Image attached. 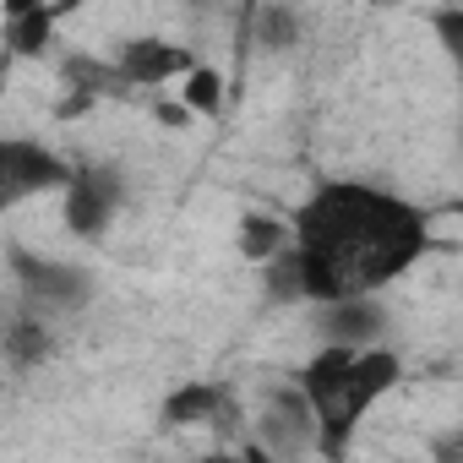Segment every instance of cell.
<instances>
[{
  "label": "cell",
  "mask_w": 463,
  "mask_h": 463,
  "mask_svg": "<svg viewBox=\"0 0 463 463\" xmlns=\"http://www.w3.org/2000/svg\"><path fill=\"white\" fill-rule=\"evenodd\" d=\"M289 223L306 268V306L376 295L430 251V213L371 180H317Z\"/></svg>",
  "instance_id": "obj_1"
},
{
  "label": "cell",
  "mask_w": 463,
  "mask_h": 463,
  "mask_svg": "<svg viewBox=\"0 0 463 463\" xmlns=\"http://www.w3.org/2000/svg\"><path fill=\"white\" fill-rule=\"evenodd\" d=\"M300 387L311 392L317 403V452L322 458H344L349 452V436L365 425V414L403 382V360L387 349V344H322L300 371Z\"/></svg>",
  "instance_id": "obj_2"
},
{
  "label": "cell",
  "mask_w": 463,
  "mask_h": 463,
  "mask_svg": "<svg viewBox=\"0 0 463 463\" xmlns=\"http://www.w3.org/2000/svg\"><path fill=\"white\" fill-rule=\"evenodd\" d=\"M71 180H77V164H66L44 142H28V137L0 142V207H23L28 196L66 191Z\"/></svg>",
  "instance_id": "obj_3"
},
{
  "label": "cell",
  "mask_w": 463,
  "mask_h": 463,
  "mask_svg": "<svg viewBox=\"0 0 463 463\" xmlns=\"http://www.w3.org/2000/svg\"><path fill=\"white\" fill-rule=\"evenodd\" d=\"M257 452H273V458H300V452H317L322 430H317V403L311 392L300 387V376L279 382L262 403V420H257Z\"/></svg>",
  "instance_id": "obj_4"
},
{
  "label": "cell",
  "mask_w": 463,
  "mask_h": 463,
  "mask_svg": "<svg viewBox=\"0 0 463 463\" xmlns=\"http://www.w3.org/2000/svg\"><path fill=\"white\" fill-rule=\"evenodd\" d=\"M61 196H66L61 207H66L71 235L77 241H104L115 213H120V202H126V180H120L115 164H77V180Z\"/></svg>",
  "instance_id": "obj_5"
},
{
  "label": "cell",
  "mask_w": 463,
  "mask_h": 463,
  "mask_svg": "<svg viewBox=\"0 0 463 463\" xmlns=\"http://www.w3.org/2000/svg\"><path fill=\"white\" fill-rule=\"evenodd\" d=\"M12 273H17V289L44 306V311H71L93 295V273L77 268V262H55V257H33L28 246H12Z\"/></svg>",
  "instance_id": "obj_6"
},
{
  "label": "cell",
  "mask_w": 463,
  "mask_h": 463,
  "mask_svg": "<svg viewBox=\"0 0 463 463\" xmlns=\"http://www.w3.org/2000/svg\"><path fill=\"white\" fill-rule=\"evenodd\" d=\"M158 420L175 425V430H191V425L235 430L246 414H241V403H235V387H223V382H185V387H175V392L164 398Z\"/></svg>",
  "instance_id": "obj_7"
},
{
  "label": "cell",
  "mask_w": 463,
  "mask_h": 463,
  "mask_svg": "<svg viewBox=\"0 0 463 463\" xmlns=\"http://www.w3.org/2000/svg\"><path fill=\"white\" fill-rule=\"evenodd\" d=\"M120 71L131 77V88H169V82H185V71L196 66V55L175 39H158V33H137L120 44Z\"/></svg>",
  "instance_id": "obj_8"
},
{
  "label": "cell",
  "mask_w": 463,
  "mask_h": 463,
  "mask_svg": "<svg viewBox=\"0 0 463 463\" xmlns=\"http://www.w3.org/2000/svg\"><path fill=\"white\" fill-rule=\"evenodd\" d=\"M317 311V338L322 344H382L387 333V311L376 295H349V300H327V306H311Z\"/></svg>",
  "instance_id": "obj_9"
},
{
  "label": "cell",
  "mask_w": 463,
  "mask_h": 463,
  "mask_svg": "<svg viewBox=\"0 0 463 463\" xmlns=\"http://www.w3.org/2000/svg\"><path fill=\"white\" fill-rule=\"evenodd\" d=\"M61 77H66L71 93H88L93 104H104V99H131V93H137L131 77L120 71V61H99V55H66V61H61Z\"/></svg>",
  "instance_id": "obj_10"
},
{
  "label": "cell",
  "mask_w": 463,
  "mask_h": 463,
  "mask_svg": "<svg viewBox=\"0 0 463 463\" xmlns=\"http://www.w3.org/2000/svg\"><path fill=\"white\" fill-rule=\"evenodd\" d=\"M284 246H295V223L289 218H273V213H246L241 223V257L246 262H273Z\"/></svg>",
  "instance_id": "obj_11"
},
{
  "label": "cell",
  "mask_w": 463,
  "mask_h": 463,
  "mask_svg": "<svg viewBox=\"0 0 463 463\" xmlns=\"http://www.w3.org/2000/svg\"><path fill=\"white\" fill-rule=\"evenodd\" d=\"M50 39H55V12L6 17V55H12V61H44Z\"/></svg>",
  "instance_id": "obj_12"
},
{
  "label": "cell",
  "mask_w": 463,
  "mask_h": 463,
  "mask_svg": "<svg viewBox=\"0 0 463 463\" xmlns=\"http://www.w3.org/2000/svg\"><path fill=\"white\" fill-rule=\"evenodd\" d=\"M251 33H257L262 50H289L300 39V17H295L289 0H257L251 6Z\"/></svg>",
  "instance_id": "obj_13"
},
{
  "label": "cell",
  "mask_w": 463,
  "mask_h": 463,
  "mask_svg": "<svg viewBox=\"0 0 463 463\" xmlns=\"http://www.w3.org/2000/svg\"><path fill=\"white\" fill-rule=\"evenodd\" d=\"M44 354H50V333H44V322L17 317L12 333H6V365H12V371H33V365H44Z\"/></svg>",
  "instance_id": "obj_14"
},
{
  "label": "cell",
  "mask_w": 463,
  "mask_h": 463,
  "mask_svg": "<svg viewBox=\"0 0 463 463\" xmlns=\"http://www.w3.org/2000/svg\"><path fill=\"white\" fill-rule=\"evenodd\" d=\"M180 99H185L196 115H218V109H223V71L207 66V61H196V66L185 71V82H180Z\"/></svg>",
  "instance_id": "obj_15"
},
{
  "label": "cell",
  "mask_w": 463,
  "mask_h": 463,
  "mask_svg": "<svg viewBox=\"0 0 463 463\" xmlns=\"http://www.w3.org/2000/svg\"><path fill=\"white\" fill-rule=\"evenodd\" d=\"M430 28H436V44H441V55L452 61V71L463 82V6H441L430 17Z\"/></svg>",
  "instance_id": "obj_16"
},
{
  "label": "cell",
  "mask_w": 463,
  "mask_h": 463,
  "mask_svg": "<svg viewBox=\"0 0 463 463\" xmlns=\"http://www.w3.org/2000/svg\"><path fill=\"white\" fill-rule=\"evenodd\" d=\"M6 6V17H23V12H71V6H82V0H0Z\"/></svg>",
  "instance_id": "obj_17"
},
{
  "label": "cell",
  "mask_w": 463,
  "mask_h": 463,
  "mask_svg": "<svg viewBox=\"0 0 463 463\" xmlns=\"http://www.w3.org/2000/svg\"><path fill=\"white\" fill-rule=\"evenodd\" d=\"M430 452H436L441 463H463V430H458V436H436Z\"/></svg>",
  "instance_id": "obj_18"
},
{
  "label": "cell",
  "mask_w": 463,
  "mask_h": 463,
  "mask_svg": "<svg viewBox=\"0 0 463 463\" xmlns=\"http://www.w3.org/2000/svg\"><path fill=\"white\" fill-rule=\"evenodd\" d=\"M376 6H403V0H376Z\"/></svg>",
  "instance_id": "obj_19"
},
{
  "label": "cell",
  "mask_w": 463,
  "mask_h": 463,
  "mask_svg": "<svg viewBox=\"0 0 463 463\" xmlns=\"http://www.w3.org/2000/svg\"><path fill=\"white\" fill-rule=\"evenodd\" d=\"M447 6H463V0H447Z\"/></svg>",
  "instance_id": "obj_20"
},
{
  "label": "cell",
  "mask_w": 463,
  "mask_h": 463,
  "mask_svg": "<svg viewBox=\"0 0 463 463\" xmlns=\"http://www.w3.org/2000/svg\"><path fill=\"white\" fill-rule=\"evenodd\" d=\"M251 6H257V0H246V12H251Z\"/></svg>",
  "instance_id": "obj_21"
}]
</instances>
